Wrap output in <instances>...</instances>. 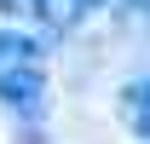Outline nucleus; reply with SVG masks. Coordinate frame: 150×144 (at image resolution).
Listing matches in <instances>:
<instances>
[{
	"instance_id": "f257e3e1",
	"label": "nucleus",
	"mask_w": 150,
	"mask_h": 144,
	"mask_svg": "<svg viewBox=\"0 0 150 144\" xmlns=\"http://www.w3.org/2000/svg\"><path fill=\"white\" fill-rule=\"evenodd\" d=\"M46 46L23 29H0V104L18 121H40L46 115Z\"/></svg>"
},
{
	"instance_id": "f03ea898",
	"label": "nucleus",
	"mask_w": 150,
	"mask_h": 144,
	"mask_svg": "<svg viewBox=\"0 0 150 144\" xmlns=\"http://www.w3.org/2000/svg\"><path fill=\"white\" fill-rule=\"evenodd\" d=\"M93 12H98V0H35L29 18H35L46 35H75V29H87Z\"/></svg>"
},
{
	"instance_id": "7ed1b4c3",
	"label": "nucleus",
	"mask_w": 150,
	"mask_h": 144,
	"mask_svg": "<svg viewBox=\"0 0 150 144\" xmlns=\"http://www.w3.org/2000/svg\"><path fill=\"white\" fill-rule=\"evenodd\" d=\"M115 115H121V127H127L139 144L150 138V75H133L127 87L115 92Z\"/></svg>"
},
{
	"instance_id": "20e7f679",
	"label": "nucleus",
	"mask_w": 150,
	"mask_h": 144,
	"mask_svg": "<svg viewBox=\"0 0 150 144\" xmlns=\"http://www.w3.org/2000/svg\"><path fill=\"white\" fill-rule=\"evenodd\" d=\"M29 12H35V0H0V18H6V23L29 18Z\"/></svg>"
},
{
	"instance_id": "39448f33",
	"label": "nucleus",
	"mask_w": 150,
	"mask_h": 144,
	"mask_svg": "<svg viewBox=\"0 0 150 144\" xmlns=\"http://www.w3.org/2000/svg\"><path fill=\"white\" fill-rule=\"evenodd\" d=\"M98 6H110V0H98Z\"/></svg>"
},
{
	"instance_id": "423d86ee",
	"label": "nucleus",
	"mask_w": 150,
	"mask_h": 144,
	"mask_svg": "<svg viewBox=\"0 0 150 144\" xmlns=\"http://www.w3.org/2000/svg\"><path fill=\"white\" fill-rule=\"evenodd\" d=\"M144 144H150V138H144Z\"/></svg>"
}]
</instances>
